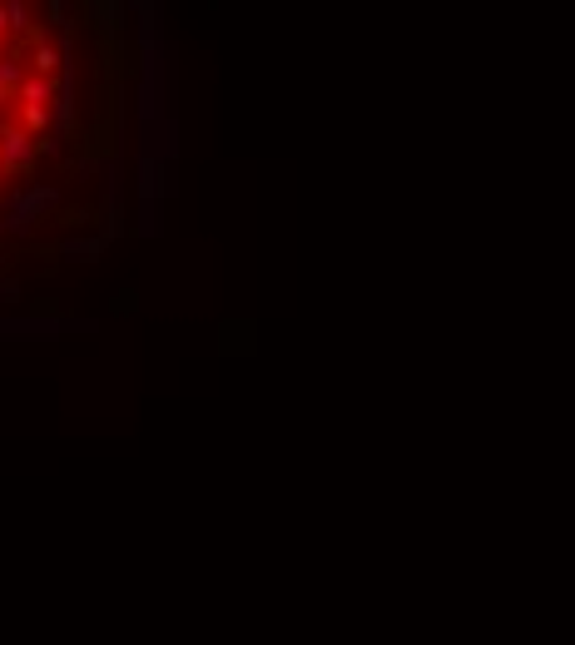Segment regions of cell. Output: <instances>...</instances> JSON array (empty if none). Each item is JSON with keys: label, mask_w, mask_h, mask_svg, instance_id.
Wrapping results in <instances>:
<instances>
[{"label": "cell", "mask_w": 575, "mask_h": 645, "mask_svg": "<svg viewBox=\"0 0 575 645\" xmlns=\"http://www.w3.org/2000/svg\"><path fill=\"white\" fill-rule=\"evenodd\" d=\"M0 144H5V154H0V165H5V169L30 165V159H35V144H30L26 129H5V134H0Z\"/></svg>", "instance_id": "obj_1"}, {"label": "cell", "mask_w": 575, "mask_h": 645, "mask_svg": "<svg viewBox=\"0 0 575 645\" xmlns=\"http://www.w3.org/2000/svg\"><path fill=\"white\" fill-rule=\"evenodd\" d=\"M50 100H55V80L30 75L26 85H20V104H40V110H50Z\"/></svg>", "instance_id": "obj_2"}, {"label": "cell", "mask_w": 575, "mask_h": 645, "mask_svg": "<svg viewBox=\"0 0 575 645\" xmlns=\"http://www.w3.org/2000/svg\"><path fill=\"white\" fill-rule=\"evenodd\" d=\"M20 85H26L20 60H0V95H20Z\"/></svg>", "instance_id": "obj_3"}, {"label": "cell", "mask_w": 575, "mask_h": 645, "mask_svg": "<svg viewBox=\"0 0 575 645\" xmlns=\"http://www.w3.org/2000/svg\"><path fill=\"white\" fill-rule=\"evenodd\" d=\"M30 60H35V75H45V80H50V70L60 65V55H55L50 45H35V55H30Z\"/></svg>", "instance_id": "obj_4"}, {"label": "cell", "mask_w": 575, "mask_h": 645, "mask_svg": "<svg viewBox=\"0 0 575 645\" xmlns=\"http://www.w3.org/2000/svg\"><path fill=\"white\" fill-rule=\"evenodd\" d=\"M50 125V110H40V104H26V134L30 129H45Z\"/></svg>", "instance_id": "obj_5"}, {"label": "cell", "mask_w": 575, "mask_h": 645, "mask_svg": "<svg viewBox=\"0 0 575 645\" xmlns=\"http://www.w3.org/2000/svg\"><path fill=\"white\" fill-rule=\"evenodd\" d=\"M26 5H5V20H11V30H30V20H26Z\"/></svg>", "instance_id": "obj_6"}, {"label": "cell", "mask_w": 575, "mask_h": 645, "mask_svg": "<svg viewBox=\"0 0 575 645\" xmlns=\"http://www.w3.org/2000/svg\"><path fill=\"white\" fill-rule=\"evenodd\" d=\"M5 104H11V95H0V110H5Z\"/></svg>", "instance_id": "obj_7"}, {"label": "cell", "mask_w": 575, "mask_h": 645, "mask_svg": "<svg viewBox=\"0 0 575 645\" xmlns=\"http://www.w3.org/2000/svg\"><path fill=\"white\" fill-rule=\"evenodd\" d=\"M0 154H5V144H0Z\"/></svg>", "instance_id": "obj_8"}]
</instances>
